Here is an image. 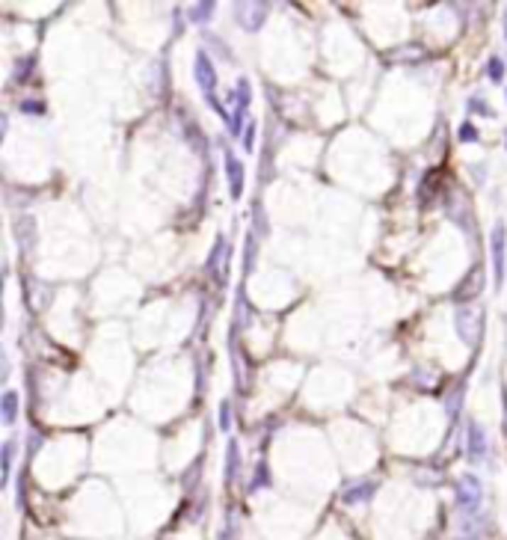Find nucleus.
<instances>
[{
    "label": "nucleus",
    "instance_id": "nucleus-1",
    "mask_svg": "<svg viewBox=\"0 0 507 540\" xmlns=\"http://www.w3.org/2000/svg\"><path fill=\"white\" fill-rule=\"evenodd\" d=\"M196 77H199V87H202V92H205V98L211 101V104H217L214 92H211V80H217V77H214V72H211L208 57H202V54H199V60H196Z\"/></svg>",
    "mask_w": 507,
    "mask_h": 540
},
{
    "label": "nucleus",
    "instance_id": "nucleus-2",
    "mask_svg": "<svg viewBox=\"0 0 507 540\" xmlns=\"http://www.w3.org/2000/svg\"><path fill=\"white\" fill-rule=\"evenodd\" d=\"M496 276L501 279V270H504V229H496Z\"/></svg>",
    "mask_w": 507,
    "mask_h": 540
},
{
    "label": "nucleus",
    "instance_id": "nucleus-3",
    "mask_svg": "<svg viewBox=\"0 0 507 540\" xmlns=\"http://www.w3.org/2000/svg\"><path fill=\"white\" fill-rule=\"evenodd\" d=\"M229 173H231V193L234 196H241V190H244V178H241V163H234V158H229Z\"/></svg>",
    "mask_w": 507,
    "mask_h": 540
},
{
    "label": "nucleus",
    "instance_id": "nucleus-4",
    "mask_svg": "<svg viewBox=\"0 0 507 540\" xmlns=\"http://www.w3.org/2000/svg\"><path fill=\"white\" fill-rule=\"evenodd\" d=\"M4 410H6L4 418L12 421V418H15V395H12V392H6V398H4Z\"/></svg>",
    "mask_w": 507,
    "mask_h": 540
},
{
    "label": "nucleus",
    "instance_id": "nucleus-5",
    "mask_svg": "<svg viewBox=\"0 0 507 540\" xmlns=\"http://www.w3.org/2000/svg\"><path fill=\"white\" fill-rule=\"evenodd\" d=\"M489 72H493V77H501V72H504L501 63H493V65H489Z\"/></svg>",
    "mask_w": 507,
    "mask_h": 540
}]
</instances>
